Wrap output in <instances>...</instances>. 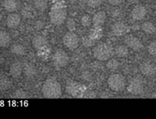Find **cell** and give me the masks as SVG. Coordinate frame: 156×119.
I'll use <instances>...</instances> for the list:
<instances>
[{
  "mask_svg": "<svg viewBox=\"0 0 156 119\" xmlns=\"http://www.w3.org/2000/svg\"><path fill=\"white\" fill-rule=\"evenodd\" d=\"M148 52L150 53L152 56H156V41H152L148 46Z\"/></svg>",
  "mask_w": 156,
  "mask_h": 119,
  "instance_id": "4dcf8cb0",
  "label": "cell"
},
{
  "mask_svg": "<svg viewBox=\"0 0 156 119\" xmlns=\"http://www.w3.org/2000/svg\"><path fill=\"white\" fill-rule=\"evenodd\" d=\"M103 0H86V3L89 7L98 8L101 5Z\"/></svg>",
  "mask_w": 156,
  "mask_h": 119,
  "instance_id": "f546056e",
  "label": "cell"
},
{
  "mask_svg": "<svg viewBox=\"0 0 156 119\" xmlns=\"http://www.w3.org/2000/svg\"><path fill=\"white\" fill-rule=\"evenodd\" d=\"M27 96V93L24 91H23V90H18L15 93V98H21V99H23V98H26Z\"/></svg>",
  "mask_w": 156,
  "mask_h": 119,
  "instance_id": "d6a6232c",
  "label": "cell"
},
{
  "mask_svg": "<svg viewBox=\"0 0 156 119\" xmlns=\"http://www.w3.org/2000/svg\"><path fill=\"white\" fill-rule=\"evenodd\" d=\"M114 53L119 57H126L129 55V50L126 45H118L114 49Z\"/></svg>",
  "mask_w": 156,
  "mask_h": 119,
  "instance_id": "603a6c76",
  "label": "cell"
},
{
  "mask_svg": "<svg viewBox=\"0 0 156 119\" xmlns=\"http://www.w3.org/2000/svg\"><path fill=\"white\" fill-rule=\"evenodd\" d=\"M63 44L69 50H76L79 45V38L73 31H69L62 38Z\"/></svg>",
  "mask_w": 156,
  "mask_h": 119,
  "instance_id": "52a82bcc",
  "label": "cell"
},
{
  "mask_svg": "<svg viewBox=\"0 0 156 119\" xmlns=\"http://www.w3.org/2000/svg\"><path fill=\"white\" fill-rule=\"evenodd\" d=\"M2 6L9 12H14L18 9V2L16 0H4Z\"/></svg>",
  "mask_w": 156,
  "mask_h": 119,
  "instance_id": "ac0fdd59",
  "label": "cell"
},
{
  "mask_svg": "<svg viewBox=\"0 0 156 119\" xmlns=\"http://www.w3.org/2000/svg\"><path fill=\"white\" fill-rule=\"evenodd\" d=\"M44 22H43V21H40V20H39V21H36V23H35L34 27L36 29H38V30H39V29L43 28V27H44Z\"/></svg>",
  "mask_w": 156,
  "mask_h": 119,
  "instance_id": "836d02e7",
  "label": "cell"
},
{
  "mask_svg": "<svg viewBox=\"0 0 156 119\" xmlns=\"http://www.w3.org/2000/svg\"><path fill=\"white\" fill-rule=\"evenodd\" d=\"M144 1H146V2H151V1H152V0H144Z\"/></svg>",
  "mask_w": 156,
  "mask_h": 119,
  "instance_id": "8d00e7d4",
  "label": "cell"
},
{
  "mask_svg": "<svg viewBox=\"0 0 156 119\" xmlns=\"http://www.w3.org/2000/svg\"><path fill=\"white\" fill-rule=\"evenodd\" d=\"M23 70L24 69H23L22 64L16 61L11 64L10 68H9V73L13 78H18L21 76Z\"/></svg>",
  "mask_w": 156,
  "mask_h": 119,
  "instance_id": "9a60e30c",
  "label": "cell"
},
{
  "mask_svg": "<svg viewBox=\"0 0 156 119\" xmlns=\"http://www.w3.org/2000/svg\"><path fill=\"white\" fill-rule=\"evenodd\" d=\"M24 73L27 77H33L37 72V69L32 65H27L24 69Z\"/></svg>",
  "mask_w": 156,
  "mask_h": 119,
  "instance_id": "4316f807",
  "label": "cell"
},
{
  "mask_svg": "<svg viewBox=\"0 0 156 119\" xmlns=\"http://www.w3.org/2000/svg\"><path fill=\"white\" fill-rule=\"evenodd\" d=\"M111 31H112V33L114 35L117 37H121L129 33L130 31V28L125 23L118 21V22H115L113 24L112 27H111Z\"/></svg>",
  "mask_w": 156,
  "mask_h": 119,
  "instance_id": "30bf717a",
  "label": "cell"
},
{
  "mask_svg": "<svg viewBox=\"0 0 156 119\" xmlns=\"http://www.w3.org/2000/svg\"><path fill=\"white\" fill-rule=\"evenodd\" d=\"M43 96L47 99H58L62 95V88L56 79L50 77L44 81L42 85Z\"/></svg>",
  "mask_w": 156,
  "mask_h": 119,
  "instance_id": "7a4b0ae2",
  "label": "cell"
},
{
  "mask_svg": "<svg viewBox=\"0 0 156 119\" xmlns=\"http://www.w3.org/2000/svg\"><path fill=\"white\" fill-rule=\"evenodd\" d=\"M37 55L38 58L41 60H47L51 56V49H50V46H44V47L38 49L37 52Z\"/></svg>",
  "mask_w": 156,
  "mask_h": 119,
  "instance_id": "e0dca14e",
  "label": "cell"
},
{
  "mask_svg": "<svg viewBox=\"0 0 156 119\" xmlns=\"http://www.w3.org/2000/svg\"><path fill=\"white\" fill-rule=\"evenodd\" d=\"M6 25L9 28H16L21 23V16L17 13H11L6 18Z\"/></svg>",
  "mask_w": 156,
  "mask_h": 119,
  "instance_id": "4fadbf2b",
  "label": "cell"
},
{
  "mask_svg": "<svg viewBox=\"0 0 156 119\" xmlns=\"http://www.w3.org/2000/svg\"><path fill=\"white\" fill-rule=\"evenodd\" d=\"M106 67L111 71H115L120 67V63L117 59H109L106 63Z\"/></svg>",
  "mask_w": 156,
  "mask_h": 119,
  "instance_id": "d4e9b609",
  "label": "cell"
},
{
  "mask_svg": "<svg viewBox=\"0 0 156 119\" xmlns=\"http://www.w3.org/2000/svg\"><path fill=\"white\" fill-rule=\"evenodd\" d=\"M12 85V81L4 74H0V89L5 91L11 88Z\"/></svg>",
  "mask_w": 156,
  "mask_h": 119,
  "instance_id": "44dd1931",
  "label": "cell"
},
{
  "mask_svg": "<svg viewBox=\"0 0 156 119\" xmlns=\"http://www.w3.org/2000/svg\"><path fill=\"white\" fill-rule=\"evenodd\" d=\"M10 50L11 53L15 55H18V56H22V55L25 54L26 53L25 47L22 44H18V43L12 44L10 47Z\"/></svg>",
  "mask_w": 156,
  "mask_h": 119,
  "instance_id": "d6986e66",
  "label": "cell"
},
{
  "mask_svg": "<svg viewBox=\"0 0 156 119\" xmlns=\"http://www.w3.org/2000/svg\"><path fill=\"white\" fill-rule=\"evenodd\" d=\"M129 4H136V3H138L140 0H126Z\"/></svg>",
  "mask_w": 156,
  "mask_h": 119,
  "instance_id": "d590c367",
  "label": "cell"
},
{
  "mask_svg": "<svg viewBox=\"0 0 156 119\" xmlns=\"http://www.w3.org/2000/svg\"><path fill=\"white\" fill-rule=\"evenodd\" d=\"M127 91L134 96H140L143 94L144 92V87L142 81L137 78L132 79L127 85Z\"/></svg>",
  "mask_w": 156,
  "mask_h": 119,
  "instance_id": "ba28073f",
  "label": "cell"
},
{
  "mask_svg": "<svg viewBox=\"0 0 156 119\" xmlns=\"http://www.w3.org/2000/svg\"><path fill=\"white\" fill-rule=\"evenodd\" d=\"M32 45H33L34 48L38 50V49L41 48L44 46L49 45V44L48 41L45 37L42 36V35H37L32 40Z\"/></svg>",
  "mask_w": 156,
  "mask_h": 119,
  "instance_id": "2e32d148",
  "label": "cell"
},
{
  "mask_svg": "<svg viewBox=\"0 0 156 119\" xmlns=\"http://www.w3.org/2000/svg\"><path fill=\"white\" fill-rule=\"evenodd\" d=\"M114 54L112 47L106 43H101L93 49V55L95 59L101 61L108 60L111 59Z\"/></svg>",
  "mask_w": 156,
  "mask_h": 119,
  "instance_id": "3957f363",
  "label": "cell"
},
{
  "mask_svg": "<svg viewBox=\"0 0 156 119\" xmlns=\"http://www.w3.org/2000/svg\"><path fill=\"white\" fill-rule=\"evenodd\" d=\"M81 24L83 27H88L92 24V18L88 15H84L81 18Z\"/></svg>",
  "mask_w": 156,
  "mask_h": 119,
  "instance_id": "484cf974",
  "label": "cell"
},
{
  "mask_svg": "<svg viewBox=\"0 0 156 119\" xmlns=\"http://www.w3.org/2000/svg\"><path fill=\"white\" fill-rule=\"evenodd\" d=\"M22 1H25V2H28V1H30V0H22Z\"/></svg>",
  "mask_w": 156,
  "mask_h": 119,
  "instance_id": "74e56055",
  "label": "cell"
},
{
  "mask_svg": "<svg viewBox=\"0 0 156 119\" xmlns=\"http://www.w3.org/2000/svg\"><path fill=\"white\" fill-rule=\"evenodd\" d=\"M140 70L141 73L146 76H152L156 73V67L152 62L145 61L142 63L140 66Z\"/></svg>",
  "mask_w": 156,
  "mask_h": 119,
  "instance_id": "8fae6325",
  "label": "cell"
},
{
  "mask_svg": "<svg viewBox=\"0 0 156 119\" xmlns=\"http://www.w3.org/2000/svg\"><path fill=\"white\" fill-rule=\"evenodd\" d=\"M66 25H67V27H68V29L69 31H74L76 30V22H75L74 19L69 18V19L67 20Z\"/></svg>",
  "mask_w": 156,
  "mask_h": 119,
  "instance_id": "1f68e13d",
  "label": "cell"
},
{
  "mask_svg": "<svg viewBox=\"0 0 156 119\" xmlns=\"http://www.w3.org/2000/svg\"><path fill=\"white\" fill-rule=\"evenodd\" d=\"M103 28L102 27H93V28L91 29L89 32V36L94 41L101 39L103 36Z\"/></svg>",
  "mask_w": 156,
  "mask_h": 119,
  "instance_id": "7402d4cb",
  "label": "cell"
},
{
  "mask_svg": "<svg viewBox=\"0 0 156 119\" xmlns=\"http://www.w3.org/2000/svg\"><path fill=\"white\" fill-rule=\"evenodd\" d=\"M66 89L70 96L73 98H77V99L83 98L86 94L87 91V88L85 85L79 83L76 81H72L69 82Z\"/></svg>",
  "mask_w": 156,
  "mask_h": 119,
  "instance_id": "277c9868",
  "label": "cell"
},
{
  "mask_svg": "<svg viewBox=\"0 0 156 119\" xmlns=\"http://www.w3.org/2000/svg\"><path fill=\"white\" fill-rule=\"evenodd\" d=\"M147 14V10L146 7L141 5H137L133 9L131 12V16L136 21H141L146 17Z\"/></svg>",
  "mask_w": 156,
  "mask_h": 119,
  "instance_id": "7c38bea8",
  "label": "cell"
},
{
  "mask_svg": "<svg viewBox=\"0 0 156 119\" xmlns=\"http://www.w3.org/2000/svg\"><path fill=\"white\" fill-rule=\"evenodd\" d=\"M122 1L123 0H108V2H109V4H111V5H120V3L122 2Z\"/></svg>",
  "mask_w": 156,
  "mask_h": 119,
  "instance_id": "e575fe53",
  "label": "cell"
},
{
  "mask_svg": "<svg viewBox=\"0 0 156 119\" xmlns=\"http://www.w3.org/2000/svg\"><path fill=\"white\" fill-rule=\"evenodd\" d=\"M107 15L104 11H99L96 12L92 18L93 27H102L106 21Z\"/></svg>",
  "mask_w": 156,
  "mask_h": 119,
  "instance_id": "5bb4252c",
  "label": "cell"
},
{
  "mask_svg": "<svg viewBox=\"0 0 156 119\" xmlns=\"http://www.w3.org/2000/svg\"><path fill=\"white\" fill-rule=\"evenodd\" d=\"M125 44L128 47L136 52H139L143 49V44L142 41L138 38L132 34L127 35L125 38Z\"/></svg>",
  "mask_w": 156,
  "mask_h": 119,
  "instance_id": "9c48e42d",
  "label": "cell"
},
{
  "mask_svg": "<svg viewBox=\"0 0 156 119\" xmlns=\"http://www.w3.org/2000/svg\"><path fill=\"white\" fill-rule=\"evenodd\" d=\"M34 5L37 10L44 11L47 7V0H36Z\"/></svg>",
  "mask_w": 156,
  "mask_h": 119,
  "instance_id": "83f0119b",
  "label": "cell"
},
{
  "mask_svg": "<svg viewBox=\"0 0 156 119\" xmlns=\"http://www.w3.org/2000/svg\"><path fill=\"white\" fill-rule=\"evenodd\" d=\"M109 88L114 92H121L126 88V79L121 74L115 73L109 76L108 79Z\"/></svg>",
  "mask_w": 156,
  "mask_h": 119,
  "instance_id": "5b68a950",
  "label": "cell"
},
{
  "mask_svg": "<svg viewBox=\"0 0 156 119\" xmlns=\"http://www.w3.org/2000/svg\"><path fill=\"white\" fill-rule=\"evenodd\" d=\"M94 42H95V41L93 40L89 35H88V36L86 37H84V38H82V44H83L84 47H91V46L94 45Z\"/></svg>",
  "mask_w": 156,
  "mask_h": 119,
  "instance_id": "f1b7e54d",
  "label": "cell"
},
{
  "mask_svg": "<svg viewBox=\"0 0 156 119\" xmlns=\"http://www.w3.org/2000/svg\"><path fill=\"white\" fill-rule=\"evenodd\" d=\"M10 34L5 31H0V47H6L10 44Z\"/></svg>",
  "mask_w": 156,
  "mask_h": 119,
  "instance_id": "ffe728a7",
  "label": "cell"
},
{
  "mask_svg": "<svg viewBox=\"0 0 156 119\" xmlns=\"http://www.w3.org/2000/svg\"><path fill=\"white\" fill-rule=\"evenodd\" d=\"M50 22L54 25H60L66 20L67 9L65 0H53L50 13Z\"/></svg>",
  "mask_w": 156,
  "mask_h": 119,
  "instance_id": "6da1fadb",
  "label": "cell"
},
{
  "mask_svg": "<svg viewBox=\"0 0 156 119\" xmlns=\"http://www.w3.org/2000/svg\"><path fill=\"white\" fill-rule=\"evenodd\" d=\"M142 29L147 34H153L156 31V27L155 24L151 21H146L142 24Z\"/></svg>",
  "mask_w": 156,
  "mask_h": 119,
  "instance_id": "cb8c5ba5",
  "label": "cell"
},
{
  "mask_svg": "<svg viewBox=\"0 0 156 119\" xmlns=\"http://www.w3.org/2000/svg\"><path fill=\"white\" fill-rule=\"evenodd\" d=\"M53 62L55 67L59 68L65 67L69 63V56L65 50L58 49L53 55Z\"/></svg>",
  "mask_w": 156,
  "mask_h": 119,
  "instance_id": "8992f818",
  "label": "cell"
}]
</instances>
